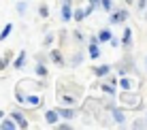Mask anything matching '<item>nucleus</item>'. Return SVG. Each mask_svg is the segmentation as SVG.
I'll use <instances>...</instances> for the list:
<instances>
[{"label": "nucleus", "mask_w": 147, "mask_h": 130, "mask_svg": "<svg viewBox=\"0 0 147 130\" xmlns=\"http://www.w3.org/2000/svg\"><path fill=\"white\" fill-rule=\"evenodd\" d=\"M121 102L132 109V107H136V104L141 102V98L136 96V94H130V90H124V92H121Z\"/></svg>", "instance_id": "obj_1"}, {"label": "nucleus", "mask_w": 147, "mask_h": 130, "mask_svg": "<svg viewBox=\"0 0 147 130\" xmlns=\"http://www.w3.org/2000/svg\"><path fill=\"white\" fill-rule=\"evenodd\" d=\"M11 119L15 122V126H19V128H28V122H26V117H24L19 111H13V113H11Z\"/></svg>", "instance_id": "obj_2"}, {"label": "nucleus", "mask_w": 147, "mask_h": 130, "mask_svg": "<svg viewBox=\"0 0 147 130\" xmlns=\"http://www.w3.org/2000/svg\"><path fill=\"white\" fill-rule=\"evenodd\" d=\"M128 19V11H113L111 13V24H121Z\"/></svg>", "instance_id": "obj_3"}, {"label": "nucleus", "mask_w": 147, "mask_h": 130, "mask_svg": "<svg viewBox=\"0 0 147 130\" xmlns=\"http://www.w3.org/2000/svg\"><path fill=\"white\" fill-rule=\"evenodd\" d=\"M70 17H73V9H70V2L64 0V7H62V19L64 22H70Z\"/></svg>", "instance_id": "obj_4"}, {"label": "nucleus", "mask_w": 147, "mask_h": 130, "mask_svg": "<svg viewBox=\"0 0 147 130\" xmlns=\"http://www.w3.org/2000/svg\"><path fill=\"white\" fill-rule=\"evenodd\" d=\"M100 56V49H98V45H96V41H94V38H92V41H90V58H98Z\"/></svg>", "instance_id": "obj_5"}, {"label": "nucleus", "mask_w": 147, "mask_h": 130, "mask_svg": "<svg viewBox=\"0 0 147 130\" xmlns=\"http://www.w3.org/2000/svg\"><path fill=\"white\" fill-rule=\"evenodd\" d=\"M109 71H111L109 64H102V66H96V68H94V73L98 75V77H105V75H109Z\"/></svg>", "instance_id": "obj_6"}, {"label": "nucleus", "mask_w": 147, "mask_h": 130, "mask_svg": "<svg viewBox=\"0 0 147 130\" xmlns=\"http://www.w3.org/2000/svg\"><path fill=\"white\" fill-rule=\"evenodd\" d=\"M58 117H60L58 111H47V113H45V119H47V124H51V126L58 122Z\"/></svg>", "instance_id": "obj_7"}, {"label": "nucleus", "mask_w": 147, "mask_h": 130, "mask_svg": "<svg viewBox=\"0 0 147 130\" xmlns=\"http://www.w3.org/2000/svg\"><path fill=\"white\" fill-rule=\"evenodd\" d=\"M49 58H51V60H53L55 64H64V58H62V53H60L58 49H53V51L49 53Z\"/></svg>", "instance_id": "obj_8"}, {"label": "nucleus", "mask_w": 147, "mask_h": 130, "mask_svg": "<svg viewBox=\"0 0 147 130\" xmlns=\"http://www.w3.org/2000/svg\"><path fill=\"white\" fill-rule=\"evenodd\" d=\"M24 102H28V107H40V98L38 96H26Z\"/></svg>", "instance_id": "obj_9"}, {"label": "nucleus", "mask_w": 147, "mask_h": 130, "mask_svg": "<svg viewBox=\"0 0 147 130\" xmlns=\"http://www.w3.org/2000/svg\"><path fill=\"white\" fill-rule=\"evenodd\" d=\"M58 115H62V117H66V119H73L75 111H73V109H58Z\"/></svg>", "instance_id": "obj_10"}, {"label": "nucleus", "mask_w": 147, "mask_h": 130, "mask_svg": "<svg viewBox=\"0 0 147 130\" xmlns=\"http://www.w3.org/2000/svg\"><path fill=\"white\" fill-rule=\"evenodd\" d=\"M0 128H4V130H13V128H17V126H15L13 119H4V122H0Z\"/></svg>", "instance_id": "obj_11"}, {"label": "nucleus", "mask_w": 147, "mask_h": 130, "mask_svg": "<svg viewBox=\"0 0 147 130\" xmlns=\"http://www.w3.org/2000/svg\"><path fill=\"white\" fill-rule=\"evenodd\" d=\"M113 117H115V122H117V124H124V122H126L124 113H121L119 109H113Z\"/></svg>", "instance_id": "obj_12"}, {"label": "nucleus", "mask_w": 147, "mask_h": 130, "mask_svg": "<svg viewBox=\"0 0 147 130\" xmlns=\"http://www.w3.org/2000/svg\"><path fill=\"white\" fill-rule=\"evenodd\" d=\"M24 62H26V51H19V58L15 60V68H22Z\"/></svg>", "instance_id": "obj_13"}, {"label": "nucleus", "mask_w": 147, "mask_h": 130, "mask_svg": "<svg viewBox=\"0 0 147 130\" xmlns=\"http://www.w3.org/2000/svg\"><path fill=\"white\" fill-rule=\"evenodd\" d=\"M113 36V34H111V30H100V34H98V41H109V38Z\"/></svg>", "instance_id": "obj_14"}, {"label": "nucleus", "mask_w": 147, "mask_h": 130, "mask_svg": "<svg viewBox=\"0 0 147 130\" xmlns=\"http://www.w3.org/2000/svg\"><path fill=\"white\" fill-rule=\"evenodd\" d=\"M11 32H13V26H11V24H7V26H4V30L0 32V41H4V38H7Z\"/></svg>", "instance_id": "obj_15"}, {"label": "nucleus", "mask_w": 147, "mask_h": 130, "mask_svg": "<svg viewBox=\"0 0 147 130\" xmlns=\"http://www.w3.org/2000/svg\"><path fill=\"white\" fill-rule=\"evenodd\" d=\"M130 43H132V30H130V28H126V32H124V45L128 47Z\"/></svg>", "instance_id": "obj_16"}, {"label": "nucleus", "mask_w": 147, "mask_h": 130, "mask_svg": "<svg viewBox=\"0 0 147 130\" xmlns=\"http://www.w3.org/2000/svg\"><path fill=\"white\" fill-rule=\"evenodd\" d=\"M75 19H77V22H83V17H85V13H83V9H77V11H75V15H73Z\"/></svg>", "instance_id": "obj_17"}, {"label": "nucleus", "mask_w": 147, "mask_h": 130, "mask_svg": "<svg viewBox=\"0 0 147 130\" xmlns=\"http://www.w3.org/2000/svg\"><path fill=\"white\" fill-rule=\"evenodd\" d=\"M121 88H124V90H130V88H132V83H130V79H126L124 75H121Z\"/></svg>", "instance_id": "obj_18"}, {"label": "nucleus", "mask_w": 147, "mask_h": 130, "mask_svg": "<svg viewBox=\"0 0 147 130\" xmlns=\"http://www.w3.org/2000/svg\"><path fill=\"white\" fill-rule=\"evenodd\" d=\"M60 98H62L64 102H68V104H75V98H73V96H66V94H60Z\"/></svg>", "instance_id": "obj_19"}, {"label": "nucleus", "mask_w": 147, "mask_h": 130, "mask_svg": "<svg viewBox=\"0 0 147 130\" xmlns=\"http://www.w3.org/2000/svg\"><path fill=\"white\" fill-rule=\"evenodd\" d=\"M38 13H40V17H49V9L45 7V4H43L40 9H38Z\"/></svg>", "instance_id": "obj_20"}, {"label": "nucleus", "mask_w": 147, "mask_h": 130, "mask_svg": "<svg viewBox=\"0 0 147 130\" xmlns=\"http://www.w3.org/2000/svg\"><path fill=\"white\" fill-rule=\"evenodd\" d=\"M98 4H102V9H105V11H111V0H100Z\"/></svg>", "instance_id": "obj_21"}, {"label": "nucleus", "mask_w": 147, "mask_h": 130, "mask_svg": "<svg viewBox=\"0 0 147 130\" xmlns=\"http://www.w3.org/2000/svg\"><path fill=\"white\" fill-rule=\"evenodd\" d=\"M36 73L40 75V77H45V75H47V68H45L43 64H38V66H36Z\"/></svg>", "instance_id": "obj_22"}, {"label": "nucleus", "mask_w": 147, "mask_h": 130, "mask_svg": "<svg viewBox=\"0 0 147 130\" xmlns=\"http://www.w3.org/2000/svg\"><path fill=\"white\" fill-rule=\"evenodd\" d=\"M102 90H105L107 94H115V88H113V86H102Z\"/></svg>", "instance_id": "obj_23"}, {"label": "nucleus", "mask_w": 147, "mask_h": 130, "mask_svg": "<svg viewBox=\"0 0 147 130\" xmlns=\"http://www.w3.org/2000/svg\"><path fill=\"white\" fill-rule=\"evenodd\" d=\"M17 100H19V102H24V100H26V96L22 94V90H17Z\"/></svg>", "instance_id": "obj_24"}, {"label": "nucleus", "mask_w": 147, "mask_h": 130, "mask_svg": "<svg viewBox=\"0 0 147 130\" xmlns=\"http://www.w3.org/2000/svg\"><path fill=\"white\" fill-rule=\"evenodd\" d=\"M147 7V0H139V9H145Z\"/></svg>", "instance_id": "obj_25"}, {"label": "nucleus", "mask_w": 147, "mask_h": 130, "mask_svg": "<svg viewBox=\"0 0 147 130\" xmlns=\"http://www.w3.org/2000/svg\"><path fill=\"white\" fill-rule=\"evenodd\" d=\"M4 66H7V58H2V60H0V71H2Z\"/></svg>", "instance_id": "obj_26"}, {"label": "nucleus", "mask_w": 147, "mask_h": 130, "mask_svg": "<svg viewBox=\"0 0 147 130\" xmlns=\"http://www.w3.org/2000/svg\"><path fill=\"white\" fill-rule=\"evenodd\" d=\"M98 2H100V0H90V7H94V9H96V7H98Z\"/></svg>", "instance_id": "obj_27"}, {"label": "nucleus", "mask_w": 147, "mask_h": 130, "mask_svg": "<svg viewBox=\"0 0 147 130\" xmlns=\"http://www.w3.org/2000/svg\"><path fill=\"white\" fill-rule=\"evenodd\" d=\"M124 2H126V4H132V2H134V0H124Z\"/></svg>", "instance_id": "obj_28"}]
</instances>
